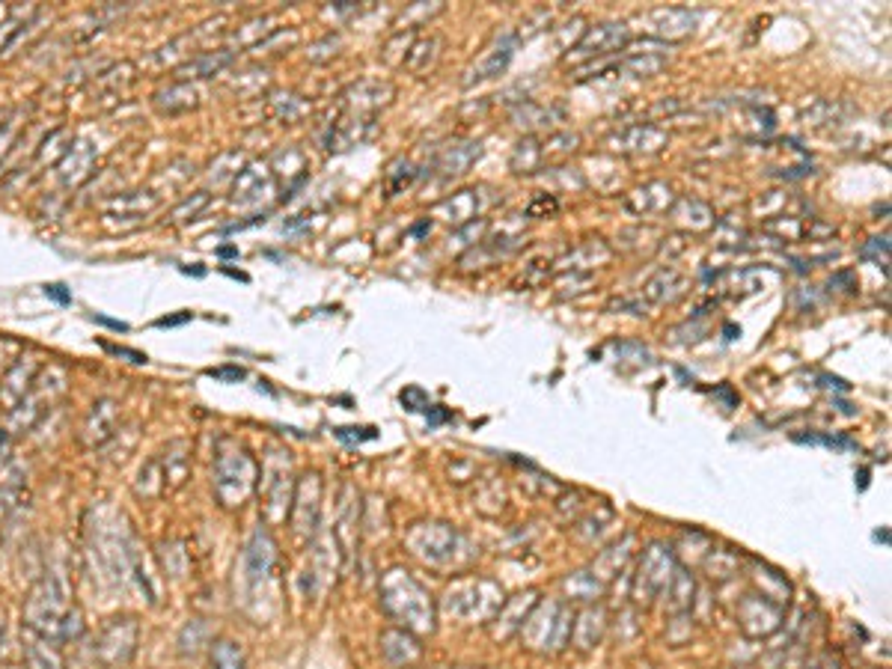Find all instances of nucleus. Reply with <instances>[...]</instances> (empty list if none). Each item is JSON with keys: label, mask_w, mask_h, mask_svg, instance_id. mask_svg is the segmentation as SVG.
Instances as JSON below:
<instances>
[{"label": "nucleus", "mask_w": 892, "mask_h": 669, "mask_svg": "<svg viewBox=\"0 0 892 669\" xmlns=\"http://www.w3.org/2000/svg\"><path fill=\"white\" fill-rule=\"evenodd\" d=\"M75 604L69 601V586L63 577L57 574H45L33 583V589L24 598V631L51 640V643H63V628L66 619L72 616Z\"/></svg>", "instance_id": "obj_1"}, {"label": "nucleus", "mask_w": 892, "mask_h": 669, "mask_svg": "<svg viewBox=\"0 0 892 669\" xmlns=\"http://www.w3.org/2000/svg\"><path fill=\"white\" fill-rule=\"evenodd\" d=\"M66 393V369L63 366H48V372L36 375L30 393L6 414L3 420V432L6 435H21L27 429H33L48 411L51 405Z\"/></svg>", "instance_id": "obj_2"}, {"label": "nucleus", "mask_w": 892, "mask_h": 669, "mask_svg": "<svg viewBox=\"0 0 892 669\" xmlns=\"http://www.w3.org/2000/svg\"><path fill=\"white\" fill-rule=\"evenodd\" d=\"M256 482V464L244 449H221L215 458V491L223 506H241Z\"/></svg>", "instance_id": "obj_3"}, {"label": "nucleus", "mask_w": 892, "mask_h": 669, "mask_svg": "<svg viewBox=\"0 0 892 669\" xmlns=\"http://www.w3.org/2000/svg\"><path fill=\"white\" fill-rule=\"evenodd\" d=\"M137 637H140L137 622H134L131 616H116V619H111V622L102 628V634H99L93 652H96V658H99L108 669L122 667V664H128V661L134 658V652H137Z\"/></svg>", "instance_id": "obj_4"}, {"label": "nucleus", "mask_w": 892, "mask_h": 669, "mask_svg": "<svg viewBox=\"0 0 892 669\" xmlns=\"http://www.w3.org/2000/svg\"><path fill=\"white\" fill-rule=\"evenodd\" d=\"M116 423H119V405L113 399H99L93 402L84 426H81V441L90 449H99L111 441L116 435Z\"/></svg>", "instance_id": "obj_5"}, {"label": "nucleus", "mask_w": 892, "mask_h": 669, "mask_svg": "<svg viewBox=\"0 0 892 669\" xmlns=\"http://www.w3.org/2000/svg\"><path fill=\"white\" fill-rule=\"evenodd\" d=\"M36 375H39V363H36L33 357H21V360L6 372V378L0 381V405H3L6 414H9L27 393H30Z\"/></svg>", "instance_id": "obj_6"}, {"label": "nucleus", "mask_w": 892, "mask_h": 669, "mask_svg": "<svg viewBox=\"0 0 892 669\" xmlns=\"http://www.w3.org/2000/svg\"><path fill=\"white\" fill-rule=\"evenodd\" d=\"M24 661L30 669H66L60 646L51 640H42L30 631L24 634Z\"/></svg>", "instance_id": "obj_7"}, {"label": "nucleus", "mask_w": 892, "mask_h": 669, "mask_svg": "<svg viewBox=\"0 0 892 669\" xmlns=\"http://www.w3.org/2000/svg\"><path fill=\"white\" fill-rule=\"evenodd\" d=\"M161 467H164V479H167V488H179L188 476V467H191V458H188V444L185 441H173L167 446L161 455H158Z\"/></svg>", "instance_id": "obj_8"}, {"label": "nucleus", "mask_w": 892, "mask_h": 669, "mask_svg": "<svg viewBox=\"0 0 892 669\" xmlns=\"http://www.w3.org/2000/svg\"><path fill=\"white\" fill-rule=\"evenodd\" d=\"M134 491L140 494V497H161L164 491H167V479H164V467H161V461H158V455L155 458H149L143 467H140V473H137V482H134Z\"/></svg>", "instance_id": "obj_9"}, {"label": "nucleus", "mask_w": 892, "mask_h": 669, "mask_svg": "<svg viewBox=\"0 0 892 669\" xmlns=\"http://www.w3.org/2000/svg\"><path fill=\"white\" fill-rule=\"evenodd\" d=\"M212 667L215 669H244V655L235 643L221 640L212 646Z\"/></svg>", "instance_id": "obj_10"}, {"label": "nucleus", "mask_w": 892, "mask_h": 669, "mask_svg": "<svg viewBox=\"0 0 892 669\" xmlns=\"http://www.w3.org/2000/svg\"><path fill=\"white\" fill-rule=\"evenodd\" d=\"M794 441L800 444H824V446H836V449H854V441L848 438H830V435H794Z\"/></svg>", "instance_id": "obj_11"}, {"label": "nucleus", "mask_w": 892, "mask_h": 669, "mask_svg": "<svg viewBox=\"0 0 892 669\" xmlns=\"http://www.w3.org/2000/svg\"><path fill=\"white\" fill-rule=\"evenodd\" d=\"M45 295H48L54 304H60V307H72V289H69L66 283H48V286H45Z\"/></svg>", "instance_id": "obj_12"}, {"label": "nucleus", "mask_w": 892, "mask_h": 669, "mask_svg": "<svg viewBox=\"0 0 892 669\" xmlns=\"http://www.w3.org/2000/svg\"><path fill=\"white\" fill-rule=\"evenodd\" d=\"M102 348L108 351V354H116V357H128L131 363H149V357L143 354V351H134V348H125V345H111V342H102Z\"/></svg>", "instance_id": "obj_13"}, {"label": "nucleus", "mask_w": 892, "mask_h": 669, "mask_svg": "<svg viewBox=\"0 0 892 669\" xmlns=\"http://www.w3.org/2000/svg\"><path fill=\"white\" fill-rule=\"evenodd\" d=\"M191 319H194V313L164 316V319H158V322H155V328H179V325H185V322H191Z\"/></svg>", "instance_id": "obj_14"}, {"label": "nucleus", "mask_w": 892, "mask_h": 669, "mask_svg": "<svg viewBox=\"0 0 892 669\" xmlns=\"http://www.w3.org/2000/svg\"><path fill=\"white\" fill-rule=\"evenodd\" d=\"M209 375H212V378H221V381H241V378H244V369H238V366H226V369H212Z\"/></svg>", "instance_id": "obj_15"}, {"label": "nucleus", "mask_w": 892, "mask_h": 669, "mask_svg": "<svg viewBox=\"0 0 892 669\" xmlns=\"http://www.w3.org/2000/svg\"><path fill=\"white\" fill-rule=\"evenodd\" d=\"M93 322H99V325H105V328H111V331H122V334L128 331V325H125V322H119V319H108V316H102V313H96V316H93Z\"/></svg>", "instance_id": "obj_16"}, {"label": "nucleus", "mask_w": 892, "mask_h": 669, "mask_svg": "<svg viewBox=\"0 0 892 669\" xmlns=\"http://www.w3.org/2000/svg\"><path fill=\"white\" fill-rule=\"evenodd\" d=\"M218 256H221V259H229V256H238V250H235V247H221Z\"/></svg>", "instance_id": "obj_17"}, {"label": "nucleus", "mask_w": 892, "mask_h": 669, "mask_svg": "<svg viewBox=\"0 0 892 669\" xmlns=\"http://www.w3.org/2000/svg\"><path fill=\"white\" fill-rule=\"evenodd\" d=\"M223 274H229V277H238V280H244V283H247V274H241V271H232V268H223Z\"/></svg>", "instance_id": "obj_18"}, {"label": "nucleus", "mask_w": 892, "mask_h": 669, "mask_svg": "<svg viewBox=\"0 0 892 669\" xmlns=\"http://www.w3.org/2000/svg\"><path fill=\"white\" fill-rule=\"evenodd\" d=\"M0 646H3V625H0Z\"/></svg>", "instance_id": "obj_19"}]
</instances>
